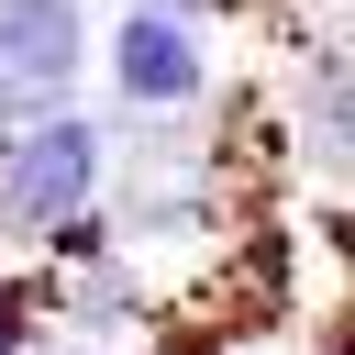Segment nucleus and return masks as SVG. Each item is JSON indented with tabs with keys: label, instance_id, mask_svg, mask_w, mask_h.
Wrapping results in <instances>:
<instances>
[{
	"label": "nucleus",
	"instance_id": "4",
	"mask_svg": "<svg viewBox=\"0 0 355 355\" xmlns=\"http://www.w3.org/2000/svg\"><path fill=\"white\" fill-rule=\"evenodd\" d=\"M0 355H11V344H0Z\"/></svg>",
	"mask_w": 355,
	"mask_h": 355
},
{
	"label": "nucleus",
	"instance_id": "2",
	"mask_svg": "<svg viewBox=\"0 0 355 355\" xmlns=\"http://www.w3.org/2000/svg\"><path fill=\"white\" fill-rule=\"evenodd\" d=\"M0 67L22 89H67V67H78V0H0Z\"/></svg>",
	"mask_w": 355,
	"mask_h": 355
},
{
	"label": "nucleus",
	"instance_id": "3",
	"mask_svg": "<svg viewBox=\"0 0 355 355\" xmlns=\"http://www.w3.org/2000/svg\"><path fill=\"white\" fill-rule=\"evenodd\" d=\"M111 67H122L133 100H189V89H200V44H189L166 11H133L122 44H111Z\"/></svg>",
	"mask_w": 355,
	"mask_h": 355
},
{
	"label": "nucleus",
	"instance_id": "1",
	"mask_svg": "<svg viewBox=\"0 0 355 355\" xmlns=\"http://www.w3.org/2000/svg\"><path fill=\"white\" fill-rule=\"evenodd\" d=\"M89 178H100V133H89V122H44L33 144H11L0 211H11V222H67V211L89 200Z\"/></svg>",
	"mask_w": 355,
	"mask_h": 355
}]
</instances>
